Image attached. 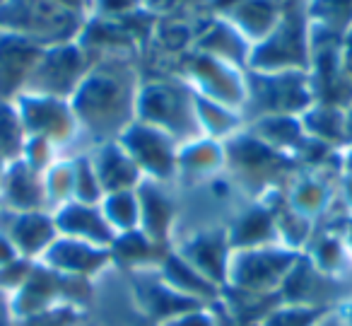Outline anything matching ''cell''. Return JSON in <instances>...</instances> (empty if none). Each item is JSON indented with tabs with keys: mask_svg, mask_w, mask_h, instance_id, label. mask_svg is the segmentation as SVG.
Returning <instances> with one entry per match:
<instances>
[{
	"mask_svg": "<svg viewBox=\"0 0 352 326\" xmlns=\"http://www.w3.org/2000/svg\"><path fill=\"white\" fill-rule=\"evenodd\" d=\"M87 20L54 0H3L0 6V27L41 49L80 41Z\"/></svg>",
	"mask_w": 352,
	"mask_h": 326,
	"instance_id": "277c9868",
	"label": "cell"
},
{
	"mask_svg": "<svg viewBox=\"0 0 352 326\" xmlns=\"http://www.w3.org/2000/svg\"><path fill=\"white\" fill-rule=\"evenodd\" d=\"M109 252H111V261L116 271L138 273V271H155V268H160V263L171 252V247L155 242L142 230H133V232L116 234Z\"/></svg>",
	"mask_w": 352,
	"mask_h": 326,
	"instance_id": "4316f807",
	"label": "cell"
},
{
	"mask_svg": "<svg viewBox=\"0 0 352 326\" xmlns=\"http://www.w3.org/2000/svg\"><path fill=\"white\" fill-rule=\"evenodd\" d=\"M299 256L302 252H294L280 242L239 249L232 254L225 290L236 295L280 297V287Z\"/></svg>",
	"mask_w": 352,
	"mask_h": 326,
	"instance_id": "8992f818",
	"label": "cell"
},
{
	"mask_svg": "<svg viewBox=\"0 0 352 326\" xmlns=\"http://www.w3.org/2000/svg\"><path fill=\"white\" fill-rule=\"evenodd\" d=\"M352 147V104L345 109V150Z\"/></svg>",
	"mask_w": 352,
	"mask_h": 326,
	"instance_id": "f907efd6",
	"label": "cell"
},
{
	"mask_svg": "<svg viewBox=\"0 0 352 326\" xmlns=\"http://www.w3.org/2000/svg\"><path fill=\"white\" fill-rule=\"evenodd\" d=\"M307 17L314 30L345 37L352 30V0H309Z\"/></svg>",
	"mask_w": 352,
	"mask_h": 326,
	"instance_id": "d6a6232c",
	"label": "cell"
},
{
	"mask_svg": "<svg viewBox=\"0 0 352 326\" xmlns=\"http://www.w3.org/2000/svg\"><path fill=\"white\" fill-rule=\"evenodd\" d=\"M196 107H198V123H201L203 138H212V141L227 143L246 128L244 114L239 109H232L227 104L212 102V99L198 97L196 94Z\"/></svg>",
	"mask_w": 352,
	"mask_h": 326,
	"instance_id": "1f68e13d",
	"label": "cell"
},
{
	"mask_svg": "<svg viewBox=\"0 0 352 326\" xmlns=\"http://www.w3.org/2000/svg\"><path fill=\"white\" fill-rule=\"evenodd\" d=\"M142 8H147V10H166V8L174 6V0H140Z\"/></svg>",
	"mask_w": 352,
	"mask_h": 326,
	"instance_id": "c3c4849f",
	"label": "cell"
},
{
	"mask_svg": "<svg viewBox=\"0 0 352 326\" xmlns=\"http://www.w3.org/2000/svg\"><path fill=\"white\" fill-rule=\"evenodd\" d=\"M60 157H63V152H60L58 147L51 145V143L41 141V138H30V141H27V145H25L22 162H25V165H30L32 170H36V172H41V174H44V172L49 170L56 160H60Z\"/></svg>",
	"mask_w": 352,
	"mask_h": 326,
	"instance_id": "ab89813d",
	"label": "cell"
},
{
	"mask_svg": "<svg viewBox=\"0 0 352 326\" xmlns=\"http://www.w3.org/2000/svg\"><path fill=\"white\" fill-rule=\"evenodd\" d=\"M41 263L58 271L60 276L89 283H97L99 278H104L113 268L109 247H97V244L80 242V239L70 237L56 239L49 252L44 254Z\"/></svg>",
	"mask_w": 352,
	"mask_h": 326,
	"instance_id": "e0dca14e",
	"label": "cell"
},
{
	"mask_svg": "<svg viewBox=\"0 0 352 326\" xmlns=\"http://www.w3.org/2000/svg\"><path fill=\"white\" fill-rule=\"evenodd\" d=\"M140 85V68L133 63L131 56H109L94 63L70 99L85 150L118 141L126 128L138 121Z\"/></svg>",
	"mask_w": 352,
	"mask_h": 326,
	"instance_id": "6da1fadb",
	"label": "cell"
},
{
	"mask_svg": "<svg viewBox=\"0 0 352 326\" xmlns=\"http://www.w3.org/2000/svg\"><path fill=\"white\" fill-rule=\"evenodd\" d=\"M140 198V230L155 242L171 247L182 220V191L171 184L142 181L138 186Z\"/></svg>",
	"mask_w": 352,
	"mask_h": 326,
	"instance_id": "2e32d148",
	"label": "cell"
},
{
	"mask_svg": "<svg viewBox=\"0 0 352 326\" xmlns=\"http://www.w3.org/2000/svg\"><path fill=\"white\" fill-rule=\"evenodd\" d=\"M94 290L97 283L60 276L58 271L36 261L20 290L10 295V305L15 316H27L58 305H75L87 309L94 300Z\"/></svg>",
	"mask_w": 352,
	"mask_h": 326,
	"instance_id": "9c48e42d",
	"label": "cell"
},
{
	"mask_svg": "<svg viewBox=\"0 0 352 326\" xmlns=\"http://www.w3.org/2000/svg\"><path fill=\"white\" fill-rule=\"evenodd\" d=\"M225 174V143L198 138L179 147L176 189H196Z\"/></svg>",
	"mask_w": 352,
	"mask_h": 326,
	"instance_id": "7402d4cb",
	"label": "cell"
},
{
	"mask_svg": "<svg viewBox=\"0 0 352 326\" xmlns=\"http://www.w3.org/2000/svg\"><path fill=\"white\" fill-rule=\"evenodd\" d=\"M338 314H340V319H342V324L345 326H352V300L347 302L342 309H338Z\"/></svg>",
	"mask_w": 352,
	"mask_h": 326,
	"instance_id": "816d5d0a",
	"label": "cell"
},
{
	"mask_svg": "<svg viewBox=\"0 0 352 326\" xmlns=\"http://www.w3.org/2000/svg\"><path fill=\"white\" fill-rule=\"evenodd\" d=\"M60 8L70 12H78L82 17H92V0H54Z\"/></svg>",
	"mask_w": 352,
	"mask_h": 326,
	"instance_id": "7dc6e473",
	"label": "cell"
},
{
	"mask_svg": "<svg viewBox=\"0 0 352 326\" xmlns=\"http://www.w3.org/2000/svg\"><path fill=\"white\" fill-rule=\"evenodd\" d=\"M82 307L75 305H58L51 307V309H41L34 314L27 316H17V324L20 326H78L85 316Z\"/></svg>",
	"mask_w": 352,
	"mask_h": 326,
	"instance_id": "f35d334b",
	"label": "cell"
},
{
	"mask_svg": "<svg viewBox=\"0 0 352 326\" xmlns=\"http://www.w3.org/2000/svg\"><path fill=\"white\" fill-rule=\"evenodd\" d=\"M160 276L171 290H176L179 295L188 297L191 302H198V305L206 307H215L222 302V287L215 285L212 281H208L203 273H198L182 254H176L171 249L164 256V261L160 263Z\"/></svg>",
	"mask_w": 352,
	"mask_h": 326,
	"instance_id": "484cf974",
	"label": "cell"
},
{
	"mask_svg": "<svg viewBox=\"0 0 352 326\" xmlns=\"http://www.w3.org/2000/svg\"><path fill=\"white\" fill-rule=\"evenodd\" d=\"M251 44L230 20L225 17H217L206 32L196 39V49L198 54L212 56L217 61H225V63H232L236 68H249V59H251Z\"/></svg>",
	"mask_w": 352,
	"mask_h": 326,
	"instance_id": "83f0119b",
	"label": "cell"
},
{
	"mask_svg": "<svg viewBox=\"0 0 352 326\" xmlns=\"http://www.w3.org/2000/svg\"><path fill=\"white\" fill-rule=\"evenodd\" d=\"M299 119L309 141H316L340 152L345 150V109L314 102Z\"/></svg>",
	"mask_w": 352,
	"mask_h": 326,
	"instance_id": "f546056e",
	"label": "cell"
},
{
	"mask_svg": "<svg viewBox=\"0 0 352 326\" xmlns=\"http://www.w3.org/2000/svg\"><path fill=\"white\" fill-rule=\"evenodd\" d=\"M0 6H3V0H0Z\"/></svg>",
	"mask_w": 352,
	"mask_h": 326,
	"instance_id": "11a10c76",
	"label": "cell"
},
{
	"mask_svg": "<svg viewBox=\"0 0 352 326\" xmlns=\"http://www.w3.org/2000/svg\"><path fill=\"white\" fill-rule=\"evenodd\" d=\"M311 104V80L304 70H246V99L241 109L246 123L273 116H302Z\"/></svg>",
	"mask_w": 352,
	"mask_h": 326,
	"instance_id": "5b68a950",
	"label": "cell"
},
{
	"mask_svg": "<svg viewBox=\"0 0 352 326\" xmlns=\"http://www.w3.org/2000/svg\"><path fill=\"white\" fill-rule=\"evenodd\" d=\"M0 210L8 213H34L49 210L44 189V174L32 170L25 162H12L8 167L3 191H0Z\"/></svg>",
	"mask_w": 352,
	"mask_h": 326,
	"instance_id": "cb8c5ba5",
	"label": "cell"
},
{
	"mask_svg": "<svg viewBox=\"0 0 352 326\" xmlns=\"http://www.w3.org/2000/svg\"><path fill=\"white\" fill-rule=\"evenodd\" d=\"M225 230L234 252L280 242L273 208H270V203L265 198L244 201V203L230 215Z\"/></svg>",
	"mask_w": 352,
	"mask_h": 326,
	"instance_id": "44dd1931",
	"label": "cell"
},
{
	"mask_svg": "<svg viewBox=\"0 0 352 326\" xmlns=\"http://www.w3.org/2000/svg\"><path fill=\"white\" fill-rule=\"evenodd\" d=\"M78 326H150L133 302L131 287L121 271L111 268L97 281L94 300Z\"/></svg>",
	"mask_w": 352,
	"mask_h": 326,
	"instance_id": "9a60e30c",
	"label": "cell"
},
{
	"mask_svg": "<svg viewBox=\"0 0 352 326\" xmlns=\"http://www.w3.org/2000/svg\"><path fill=\"white\" fill-rule=\"evenodd\" d=\"M44 189H46V201H49L51 213H54L56 208H60V205L75 201L73 155H63L44 172Z\"/></svg>",
	"mask_w": 352,
	"mask_h": 326,
	"instance_id": "d590c367",
	"label": "cell"
},
{
	"mask_svg": "<svg viewBox=\"0 0 352 326\" xmlns=\"http://www.w3.org/2000/svg\"><path fill=\"white\" fill-rule=\"evenodd\" d=\"M17 258H22V256L17 254L15 244H12L10 239L6 237V234L0 232V268L10 266V263H15Z\"/></svg>",
	"mask_w": 352,
	"mask_h": 326,
	"instance_id": "f6af8a7d",
	"label": "cell"
},
{
	"mask_svg": "<svg viewBox=\"0 0 352 326\" xmlns=\"http://www.w3.org/2000/svg\"><path fill=\"white\" fill-rule=\"evenodd\" d=\"M328 312L309 309L302 305H285L278 302L256 326H316V321Z\"/></svg>",
	"mask_w": 352,
	"mask_h": 326,
	"instance_id": "74e56055",
	"label": "cell"
},
{
	"mask_svg": "<svg viewBox=\"0 0 352 326\" xmlns=\"http://www.w3.org/2000/svg\"><path fill=\"white\" fill-rule=\"evenodd\" d=\"M342 170H352V147L342 150Z\"/></svg>",
	"mask_w": 352,
	"mask_h": 326,
	"instance_id": "f5cc1de1",
	"label": "cell"
},
{
	"mask_svg": "<svg viewBox=\"0 0 352 326\" xmlns=\"http://www.w3.org/2000/svg\"><path fill=\"white\" fill-rule=\"evenodd\" d=\"M54 223L58 230V237L80 239V242L97 244V247H111L113 237H116L99 203L70 201V203L54 210Z\"/></svg>",
	"mask_w": 352,
	"mask_h": 326,
	"instance_id": "603a6c76",
	"label": "cell"
},
{
	"mask_svg": "<svg viewBox=\"0 0 352 326\" xmlns=\"http://www.w3.org/2000/svg\"><path fill=\"white\" fill-rule=\"evenodd\" d=\"M138 121L160 128L179 145L203 138L198 123L196 92L184 78L142 80L138 94Z\"/></svg>",
	"mask_w": 352,
	"mask_h": 326,
	"instance_id": "3957f363",
	"label": "cell"
},
{
	"mask_svg": "<svg viewBox=\"0 0 352 326\" xmlns=\"http://www.w3.org/2000/svg\"><path fill=\"white\" fill-rule=\"evenodd\" d=\"M336 201L342 213L352 218V170H342L336 181Z\"/></svg>",
	"mask_w": 352,
	"mask_h": 326,
	"instance_id": "7bdbcfd3",
	"label": "cell"
},
{
	"mask_svg": "<svg viewBox=\"0 0 352 326\" xmlns=\"http://www.w3.org/2000/svg\"><path fill=\"white\" fill-rule=\"evenodd\" d=\"M179 78H184L193 88L198 97L212 99V102L227 104L232 109H244L246 99V70L236 68L225 61L193 51L184 61Z\"/></svg>",
	"mask_w": 352,
	"mask_h": 326,
	"instance_id": "7c38bea8",
	"label": "cell"
},
{
	"mask_svg": "<svg viewBox=\"0 0 352 326\" xmlns=\"http://www.w3.org/2000/svg\"><path fill=\"white\" fill-rule=\"evenodd\" d=\"M15 104L20 109L30 138H41L51 143L63 155H75L85 150L82 133H80V123L70 99L25 92L15 99Z\"/></svg>",
	"mask_w": 352,
	"mask_h": 326,
	"instance_id": "ba28073f",
	"label": "cell"
},
{
	"mask_svg": "<svg viewBox=\"0 0 352 326\" xmlns=\"http://www.w3.org/2000/svg\"><path fill=\"white\" fill-rule=\"evenodd\" d=\"M336 172H323V170H302L299 167L297 174L289 179L285 186L283 198L292 210H297L302 218L309 223L321 225L323 220L331 215L336 208Z\"/></svg>",
	"mask_w": 352,
	"mask_h": 326,
	"instance_id": "ac0fdd59",
	"label": "cell"
},
{
	"mask_svg": "<svg viewBox=\"0 0 352 326\" xmlns=\"http://www.w3.org/2000/svg\"><path fill=\"white\" fill-rule=\"evenodd\" d=\"M8 167H10V162H6V160H3V157H0V191H3V181H6Z\"/></svg>",
	"mask_w": 352,
	"mask_h": 326,
	"instance_id": "db71d44e",
	"label": "cell"
},
{
	"mask_svg": "<svg viewBox=\"0 0 352 326\" xmlns=\"http://www.w3.org/2000/svg\"><path fill=\"white\" fill-rule=\"evenodd\" d=\"M89 160L94 165V172L99 176V184L107 194H116V191H135L142 184V174L126 152V147L118 141L102 143V145L89 147Z\"/></svg>",
	"mask_w": 352,
	"mask_h": 326,
	"instance_id": "d4e9b609",
	"label": "cell"
},
{
	"mask_svg": "<svg viewBox=\"0 0 352 326\" xmlns=\"http://www.w3.org/2000/svg\"><path fill=\"white\" fill-rule=\"evenodd\" d=\"M311 63V22L307 10H283L278 25L265 39L254 44L246 70L283 73V70H309Z\"/></svg>",
	"mask_w": 352,
	"mask_h": 326,
	"instance_id": "52a82bcc",
	"label": "cell"
},
{
	"mask_svg": "<svg viewBox=\"0 0 352 326\" xmlns=\"http://www.w3.org/2000/svg\"><path fill=\"white\" fill-rule=\"evenodd\" d=\"M0 326H20L15 312H12L10 295H6V292H0Z\"/></svg>",
	"mask_w": 352,
	"mask_h": 326,
	"instance_id": "bcb514c9",
	"label": "cell"
},
{
	"mask_svg": "<svg viewBox=\"0 0 352 326\" xmlns=\"http://www.w3.org/2000/svg\"><path fill=\"white\" fill-rule=\"evenodd\" d=\"M251 133L273 150L297 160L299 152L307 145V133H304L302 119L299 116H273V119H258V121L246 123Z\"/></svg>",
	"mask_w": 352,
	"mask_h": 326,
	"instance_id": "f1b7e54d",
	"label": "cell"
},
{
	"mask_svg": "<svg viewBox=\"0 0 352 326\" xmlns=\"http://www.w3.org/2000/svg\"><path fill=\"white\" fill-rule=\"evenodd\" d=\"M30 141L25 121L15 102H0V157L6 162H20Z\"/></svg>",
	"mask_w": 352,
	"mask_h": 326,
	"instance_id": "836d02e7",
	"label": "cell"
},
{
	"mask_svg": "<svg viewBox=\"0 0 352 326\" xmlns=\"http://www.w3.org/2000/svg\"><path fill=\"white\" fill-rule=\"evenodd\" d=\"M75 165V201L80 203H102L104 189L99 184V176L94 172V165L89 160V152H75L73 155Z\"/></svg>",
	"mask_w": 352,
	"mask_h": 326,
	"instance_id": "8d00e7d4",
	"label": "cell"
},
{
	"mask_svg": "<svg viewBox=\"0 0 352 326\" xmlns=\"http://www.w3.org/2000/svg\"><path fill=\"white\" fill-rule=\"evenodd\" d=\"M102 213L116 234L140 230V198L135 191H116L102 198Z\"/></svg>",
	"mask_w": 352,
	"mask_h": 326,
	"instance_id": "e575fe53",
	"label": "cell"
},
{
	"mask_svg": "<svg viewBox=\"0 0 352 326\" xmlns=\"http://www.w3.org/2000/svg\"><path fill=\"white\" fill-rule=\"evenodd\" d=\"M41 51V46L0 27V102H15L27 92Z\"/></svg>",
	"mask_w": 352,
	"mask_h": 326,
	"instance_id": "d6986e66",
	"label": "cell"
},
{
	"mask_svg": "<svg viewBox=\"0 0 352 326\" xmlns=\"http://www.w3.org/2000/svg\"><path fill=\"white\" fill-rule=\"evenodd\" d=\"M171 249L176 254H182L208 281H212L215 285H220L225 290L230 261H232V254H234L225 227H203V230L184 232L174 239Z\"/></svg>",
	"mask_w": 352,
	"mask_h": 326,
	"instance_id": "5bb4252c",
	"label": "cell"
},
{
	"mask_svg": "<svg viewBox=\"0 0 352 326\" xmlns=\"http://www.w3.org/2000/svg\"><path fill=\"white\" fill-rule=\"evenodd\" d=\"M297 170V160L265 145L249 128L225 143V176L241 196H246V201H258L275 191H285Z\"/></svg>",
	"mask_w": 352,
	"mask_h": 326,
	"instance_id": "7a4b0ae2",
	"label": "cell"
},
{
	"mask_svg": "<svg viewBox=\"0 0 352 326\" xmlns=\"http://www.w3.org/2000/svg\"><path fill=\"white\" fill-rule=\"evenodd\" d=\"M280 15H283V8L275 6L273 0H241L225 20H230L251 44H258L273 32Z\"/></svg>",
	"mask_w": 352,
	"mask_h": 326,
	"instance_id": "4dcf8cb0",
	"label": "cell"
},
{
	"mask_svg": "<svg viewBox=\"0 0 352 326\" xmlns=\"http://www.w3.org/2000/svg\"><path fill=\"white\" fill-rule=\"evenodd\" d=\"M316 326H345V324H342L338 312H328V314H323L321 319L316 321Z\"/></svg>",
	"mask_w": 352,
	"mask_h": 326,
	"instance_id": "681fc988",
	"label": "cell"
},
{
	"mask_svg": "<svg viewBox=\"0 0 352 326\" xmlns=\"http://www.w3.org/2000/svg\"><path fill=\"white\" fill-rule=\"evenodd\" d=\"M0 232L15 244L22 258H30V261H41L51 244L58 239L51 210H34V213L0 210Z\"/></svg>",
	"mask_w": 352,
	"mask_h": 326,
	"instance_id": "ffe728a7",
	"label": "cell"
},
{
	"mask_svg": "<svg viewBox=\"0 0 352 326\" xmlns=\"http://www.w3.org/2000/svg\"><path fill=\"white\" fill-rule=\"evenodd\" d=\"M340 70L352 88V30L340 39Z\"/></svg>",
	"mask_w": 352,
	"mask_h": 326,
	"instance_id": "ee69618b",
	"label": "cell"
},
{
	"mask_svg": "<svg viewBox=\"0 0 352 326\" xmlns=\"http://www.w3.org/2000/svg\"><path fill=\"white\" fill-rule=\"evenodd\" d=\"M352 300V278L331 276L299 256L280 287V302L302 305L318 312H338Z\"/></svg>",
	"mask_w": 352,
	"mask_h": 326,
	"instance_id": "30bf717a",
	"label": "cell"
},
{
	"mask_svg": "<svg viewBox=\"0 0 352 326\" xmlns=\"http://www.w3.org/2000/svg\"><path fill=\"white\" fill-rule=\"evenodd\" d=\"M97 61L80 41L49 46L41 51V59L32 73L27 92L49 94V97L73 99L78 88L85 83Z\"/></svg>",
	"mask_w": 352,
	"mask_h": 326,
	"instance_id": "8fae6325",
	"label": "cell"
},
{
	"mask_svg": "<svg viewBox=\"0 0 352 326\" xmlns=\"http://www.w3.org/2000/svg\"><path fill=\"white\" fill-rule=\"evenodd\" d=\"M162 326H222L220 305L188 309V312H184V314L174 316V319H169L166 324H162Z\"/></svg>",
	"mask_w": 352,
	"mask_h": 326,
	"instance_id": "b9f144b4",
	"label": "cell"
},
{
	"mask_svg": "<svg viewBox=\"0 0 352 326\" xmlns=\"http://www.w3.org/2000/svg\"><path fill=\"white\" fill-rule=\"evenodd\" d=\"M131 160L140 170L145 181L176 186V160H179V143L162 133L160 128L147 126L142 121H135L126 128L118 138Z\"/></svg>",
	"mask_w": 352,
	"mask_h": 326,
	"instance_id": "4fadbf2b",
	"label": "cell"
},
{
	"mask_svg": "<svg viewBox=\"0 0 352 326\" xmlns=\"http://www.w3.org/2000/svg\"><path fill=\"white\" fill-rule=\"evenodd\" d=\"M142 10L140 0H92V17L121 22Z\"/></svg>",
	"mask_w": 352,
	"mask_h": 326,
	"instance_id": "60d3db41",
	"label": "cell"
}]
</instances>
